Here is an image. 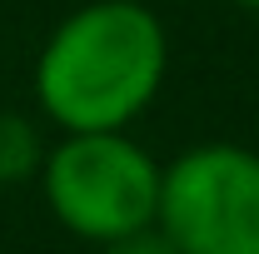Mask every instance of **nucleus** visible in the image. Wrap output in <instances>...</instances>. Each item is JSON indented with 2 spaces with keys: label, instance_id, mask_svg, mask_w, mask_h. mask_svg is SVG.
<instances>
[{
  "label": "nucleus",
  "instance_id": "f257e3e1",
  "mask_svg": "<svg viewBox=\"0 0 259 254\" xmlns=\"http://www.w3.org/2000/svg\"><path fill=\"white\" fill-rule=\"evenodd\" d=\"M169 75V35L140 0H90L70 10L35 60V105L65 135L130 130Z\"/></svg>",
  "mask_w": 259,
  "mask_h": 254
},
{
  "label": "nucleus",
  "instance_id": "f03ea898",
  "mask_svg": "<svg viewBox=\"0 0 259 254\" xmlns=\"http://www.w3.org/2000/svg\"><path fill=\"white\" fill-rule=\"evenodd\" d=\"M40 190L50 215L85 244L120 239L155 224L160 164L125 130H80L40 159Z\"/></svg>",
  "mask_w": 259,
  "mask_h": 254
},
{
  "label": "nucleus",
  "instance_id": "7ed1b4c3",
  "mask_svg": "<svg viewBox=\"0 0 259 254\" xmlns=\"http://www.w3.org/2000/svg\"><path fill=\"white\" fill-rule=\"evenodd\" d=\"M155 229L180 254H259V155L249 145H190L160 164Z\"/></svg>",
  "mask_w": 259,
  "mask_h": 254
},
{
  "label": "nucleus",
  "instance_id": "20e7f679",
  "mask_svg": "<svg viewBox=\"0 0 259 254\" xmlns=\"http://www.w3.org/2000/svg\"><path fill=\"white\" fill-rule=\"evenodd\" d=\"M40 159H45L40 125L25 115H0V185L40 175Z\"/></svg>",
  "mask_w": 259,
  "mask_h": 254
},
{
  "label": "nucleus",
  "instance_id": "39448f33",
  "mask_svg": "<svg viewBox=\"0 0 259 254\" xmlns=\"http://www.w3.org/2000/svg\"><path fill=\"white\" fill-rule=\"evenodd\" d=\"M95 249H100V254H180L160 229H155V224L130 229V234H120V239H105V244H95Z\"/></svg>",
  "mask_w": 259,
  "mask_h": 254
},
{
  "label": "nucleus",
  "instance_id": "423d86ee",
  "mask_svg": "<svg viewBox=\"0 0 259 254\" xmlns=\"http://www.w3.org/2000/svg\"><path fill=\"white\" fill-rule=\"evenodd\" d=\"M234 5H239V10H254V15H259V0H234Z\"/></svg>",
  "mask_w": 259,
  "mask_h": 254
}]
</instances>
